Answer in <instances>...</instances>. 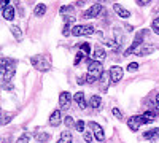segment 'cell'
Wrapping results in <instances>:
<instances>
[{
  "label": "cell",
  "instance_id": "obj_1",
  "mask_svg": "<svg viewBox=\"0 0 159 143\" xmlns=\"http://www.w3.org/2000/svg\"><path fill=\"white\" fill-rule=\"evenodd\" d=\"M148 34V30H140V32H137V35H135V38H134V42H132V45L124 51V56H129V54H132V53H135V51L142 46V43H143V35H147Z\"/></svg>",
  "mask_w": 159,
  "mask_h": 143
},
{
  "label": "cell",
  "instance_id": "obj_2",
  "mask_svg": "<svg viewBox=\"0 0 159 143\" xmlns=\"http://www.w3.org/2000/svg\"><path fill=\"white\" fill-rule=\"evenodd\" d=\"M32 65L38 70V72H48L51 69V64L48 59H45L43 56H34L32 57Z\"/></svg>",
  "mask_w": 159,
  "mask_h": 143
},
{
  "label": "cell",
  "instance_id": "obj_3",
  "mask_svg": "<svg viewBox=\"0 0 159 143\" xmlns=\"http://www.w3.org/2000/svg\"><path fill=\"white\" fill-rule=\"evenodd\" d=\"M96 29H94V25H91V24H81V25H73V29H72V35L75 37H81V35H91V34H94Z\"/></svg>",
  "mask_w": 159,
  "mask_h": 143
},
{
  "label": "cell",
  "instance_id": "obj_4",
  "mask_svg": "<svg viewBox=\"0 0 159 143\" xmlns=\"http://www.w3.org/2000/svg\"><path fill=\"white\" fill-rule=\"evenodd\" d=\"M143 124H148V121L143 118V114H135V116H130V118L127 119V126H129V129L130 131H139L140 129V126H143Z\"/></svg>",
  "mask_w": 159,
  "mask_h": 143
},
{
  "label": "cell",
  "instance_id": "obj_5",
  "mask_svg": "<svg viewBox=\"0 0 159 143\" xmlns=\"http://www.w3.org/2000/svg\"><path fill=\"white\" fill-rule=\"evenodd\" d=\"M100 13H103V8L99 5V3H96V5H92L91 8H88L86 11H83V18L84 19H92V18H97Z\"/></svg>",
  "mask_w": 159,
  "mask_h": 143
},
{
  "label": "cell",
  "instance_id": "obj_6",
  "mask_svg": "<svg viewBox=\"0 0 159 143\" xmlns=\"http://www.w3.org/2000/svg\"><path fill=\"white\" fill-rule=\"evenodd\" d=\"M108 73H110V80H111V83L113 84H116V83H119L123 80V75H124V70L119 67V65H113L110 70H108Z\"/></svg>",
  "mask_w": 159,
  "mask_h": 143
},
{
  "label": "cell",
  "instance_id": "obj_7",
  "mask_svg": "<svg viewBox=\"0 0 159 143\" xmlns=\"http://www.w3.org/2000/svg\"><path fill=\"white\" fill-rule=\"evenodd\" d=\"M70 102H72V96H70V92L64 91V92L59 94V107H61V108L67 110V108L70 107Z\"/></svg>",
  "mask_w": 159,
  "mask_h": 143
},
{
  "label": "cell",
  "instance_id": "obj_8",
  "mask_svg": "<svg viewBox=\"0 0 159 143\" xmlns=\"http://www.w3.org/2000/svg\"><path fill=\"white\" fill-rule=\"evenodd\" d=\"M89 126H91V129H92V134H94L96 140H99V141H103V140H105L103 129H102V127H100L97 123H89Z\"/></svg>",
  "mask_w": 159,
  "mask_h": 143
},
{
  "label": "cell",
  "instance_id": "obj_9",
  "mask_svg": "<svg viewBox=\"0 0 159 143\" xmlns=\"http://www.w3.org/2000/svg\"><path fill=\"white\" fill-rule=\"evenodd\" d=\"M61 123H62V113H61V110H54L49 116V124L52 127H57Z\"/></svg>",
  "mask_w": 159,
  "mask_h": 143
},
{
  "label": "cell",
  "instance_id": "obj_10",
  "mask_svg": "<svg viewBox=\"0 0 159 143\" xmlns=\"http://www.w3.org/2000/svg\"><path fill=\"white\" fill-rule=\"evenodd\" d=\"M73 100L76 102V105L81 108V110H86V107H88V103H86V99H84V94L80 91V92H76L75 96H73Z\"/></svg>",
  "mask_w": 159,
  "mask_h": 143
},
{
  "label": "cell",
  "instance_id": "obj_11",
  "mask_svg": "<svg viewBox=\"0 0 159 143\" xmlns=\"http://www.w3.org/2000/svg\"><path fill=\"white\" fill-rule=\"evenodd\" d=\"M113 10H115V13H116L119 18H129V16H130L129 10H126L123 5H119V3H115V5H113Z\"/></svg>",
  "mask_w": 159,
  "mask_h": 143
},
{
  "label": "cell",
  "instance_id": "obj_12",
  "mask_svg": "<svg viewBox=\"0 0 159 143\" xmlns=\"http://www.w3.org/2000/svg\"><path fill=\"white\" fill-rule=\"evenodd\" d=\"M105 56H107V53H105V49L102 46H96V49L92 51V59H96V60H103Z\"/></svg>",
  "mask_w": 159,
  "mask_h": 143
},
{
  "label": "cell",
  "instance_id": "obj_13",
  "mask_svg": "<svg viewBox=\"0 0 159 143\" xmlns=\"http://www.w3.org/2000/svg\"><path fill=\"white\" fill-rule=\"evenodd\" d=\"M2 16H3V19H7V21H13V19H15V8H13V7L3 8V10H2Z\"/></svg>",
  "mask_w": 159,
  "mask_h": 143
},
{
  "label": "cell",
  "instance_id": "obj_14",
  "mask_svg": "<svg viewBox=\"0 0 159 143\" xmlns=\"http://www.w3.org/2000/svg\"><path fill=\"white\" fill-rule=\"evenodd\" d=\"M89 107L94 108V110H99V108L102 107V99H100L99 96H92V97L89 99Z\"/></svg>",
  "mask_w": 159,
  "mask_h": 143
},
{
  "label": "cell",
  "instance_id": "obj_15",
  "mask_svg": "<svg viewBox=\"0 0 159 143\" xmlns=\"http://www.w3.org/2000/svg\"><path fill=\"white\" fill-rule=\"evenodd\" d=\"M72 141H73V137H72V134L69 131L62 132L61 137H59V140H57V143H72Z\"/></svg>",
  "mask_w": 159,
  "mask_h": 143
},
{
  "label": "cell",
  "instance_id": "obj_16",
  "mask_svg": "<svg viewBox=\"0 0 159 143\" xmlns=\"http://www.w3.org/2000/svg\"><path fill=\"white\" fill-rule=\"evenodd\" d=\"M153 51H154L153 46H140V48L135 51V54H137V56H147V54H151Z\"/></svg>",
  "mask_w": 159,
  "mask_h": 143
},
{
  "label": "cell",
  "instance_id": "obj_17",
  "mask_svg": "<svg viewBox=\"0 0 159 143\" xmlns=\"http://www.w3.org/2000/svg\"><path fill=\"white\" fill-rule=\"evenodd\" d=\"M75 11V7L73 5H65V7H61V10H59V13L65 18V16H70L72 13Z\"/></svg>",
  "mask_w": 159,
  "mask_h": 143
},
{
  "label": "cell",
  "instance_id": "obj_18",
  "mask_svg": "<svg viewBox=\"0 0 159 143\" xmlns=\"http://www.w3.org/2000/svg\"><path fill=\"white\" fill-rule=\"evenodd\" d=\"M10 30H11V34H13V35H15L16 42H21V40H22V30L18 27V25H11Z\"/></svg>",
  "mask_w": 159,
  "mask_h": 143
},
{
  "label": "cell",
  "instance_id": "obj_19",
  "mask_svg": "<svg viewBox=\"0 0 159 143\" xmlns=\"http://www.w3.org/2000/svg\"><path fill=\"white\" fill-rule=\"evenodd\" d=\"M34 13H35V16H38V18H42V16L45 15V13H46V5H43V3H38V5L35 7Z\"/></svg>",
  "mask_w": 159,
  "mask_h": 143
},
{
  "label": "cell",
  "instance_id": "obj_20",
  "mask_svg": "<svg viewBox=\"0 0 159 143\" xmlns=\"http://www.w3.org/2000/svg\"><path fill=\"white\" fill-rule=\"evenodd\" d=\"M143 137H145V138H159V127L151 129V131H148V132H145Z\"/></svg>",
  "mask_w": 159,
  "mask_h": 143
},
{
  "label": "cell",
  "instance_id": "obj_21",
  "mask_svg": "<svg viewBox=\"0 0 159 143\" xmlns=\"http://www.w3.org/2000/svg\"><path fill=\"white\" fill-rule=\"evenodd\" d=\"M100 81H102V89H103V91H107L108 81L111 83V80H110V73H105V72H103V75H102V78H100Z\"/></svg>",
  "mask_w": 159,
  "mask_h": 143
},
{
  "label": "cell",
  "instance_id": "obj_22",
  "mask_svg": "<svg viewBox=\"0 0 159 143\" xmlns=\"http://www.w3.org/2000/svg\"><path fill=\"white\" fill-rule=\"evenodd\" d=\"M143 118L147 119L148 123H153V121L156 119V113L151 111V110H148V111H145V113H143Z\"/></svg>",
  "mask_w": 159,
  "mask_h": 143
},
{
  "label": "cell",
  "instance_id": "obj_23",
  "mask_svg": "<svg viewBox=\"0 0 159 143\" xmlns=\"http://www.w3.org/2000/svg\"><path fill=\"white\" fill-rule=\"evenodd\" d=\"M64 123H65V126H67L69 129H75V127H76V123L73 121L72 116H65V118H64Z\"/></svg>",
  "mask_w": 159,
  "mask_h": 143
},
{
  "label": "cell",
  "instance_id": "obj_24",
  "mask_svg": "<svg viewBox=\"0 0 159 143\" xmlns=\"http://www.w3.org/2000/svg\"><path fill=\"white\" fill-rule=\"evenodd\" d=\"M48 140H49V134H46V132H42L37 135V143H46Z\"/></svg>",
  "mask_w": 159,
  "mask_h": 143
},
{
  "label": "cell",
  "instance_id": "obj_25",
  "mask_svg": "<svg viewBox=\"0 0 159 143\" xmlns=\"http://www.w3.org/2000/svg\"><path fill=\"white\" fill-rule=\"evenodd\" d=\"M80 49H81V53H84L86 56H89V53H91V45H89V43H81V45H80Z\"/></svg>",
  "mask_w": 159,
  "mask_h": 143
},
{
  "label": "cell",
  "instance_id": "obj_26",
  "mask_svg": "<svg viewBox=\"0 0 159 143\" xmlns=\"http://www.w3.org/2000/svg\"><path fill=\"white\" fill-rule=\"evenodd\" d=\"M111 113H113V116H115L116 119H119V121L123 119V113H121V110H119V108H116V107H115V108L111 110Z\"/></svg>",
  "mask_w": 159,
  "mask_h": 143
},
{
  "label": "cell",
  "instance_id": "obj_27",
  "mask_svg": "<svg viewBox=\"0 0 159 143\" xmlns=\"http://www.w3.org/2000/svg\"><path fill=\"white\" fill-rule=\"evenodd\" d=\"M29 140H30V135H29V134H22V135L18 138L16 143H29Z\"/></svg>",
  "mask_w": 159,
  "mask_h": 143
},
{
  "label": "cell",
  "instance_id": "obj_28",
  "mask_svg": "<svg viewBox=\"0 0 159 143\" xmlns=\"http://www.w3.org/2000/svg\"><path fill=\"white\" fill-rule=\"evenodd\" d=\"M139 70V64L137 62H130L127 65V72H137Z\"/></svg>",
  "mask_w": 159,
  "mask_h": 143
},
{
  "label": "cell",
  "instance_id": "obj_29",
  "mask_svg": "<svg viewBox=\"0 0 159 143\" xmlns=\"http://www.w3.org/2000/svg\"><path fill=\"white\" fill-rule=\"evenodd\" d=\"M76 131L78 132H84V121H81V119H80V121H76Z\"/></svg>",
  "mask_w": 159,
  "mask_h": 143
},
{
  "label": "cell",
  "instance_id": "obj_30",
  "mask_svg": "<svg viewBox=\"0 0 159 143\" xmlns=\"http://www.w3.org/2000/svg\"><path fill=\"white\" fill-rule=\"evenodd\" d=\"M92 135H94V134H91V132H83L84 141H86V143H91V141H92V138H94V137H92Z\"/></svg>",
  "mask_w": 159,
  "mask_h": 143
},
{
  "label": "cell",
  "instance_id": "obj_31",
  "mask_svg": "<svg viewBox=\"0 0 159 143\" xmlns=\"http://www.w3.org/2000/svg\"><path fill=\"white\" fill-rule=\"evenodd\" d=\"M64 22H65V24H69V25H72V24L75 22V16H73V15L65 16V18H64Z\"/></svg>",
  "mask_w": 159,
  "mask_h": 143
},
{
  "label": "cell",
  "instance_id": "obj_32",
  "mask_svg": "<svg viewBox=\"0 0 159 143\" xmlns=\"http://www.w3.org/2000/svg\"><path fill=\"white\" fill-rule=\"evenodd\" d=\"M81 59H83V53H81V51H78L76 56H75V65H80V62H81Z\"/></svg>",
  "mask_w": 159,
  "mask_h": 143
},
{
  "label": "cell",
  "instance_id": "obj_33",
  "mask_svg": "<svg viewBox=\"0 0 159 143\" xmlns=\"http://www.w3.org/2000/svg\"><path fill=\"white\" fill-rule=\"evenodd\" d=\"M62 32H64V37H67L70 34V25L69 24H64V30Z\"/></svg>",
  "mask_w": 159,
  "mask_h": 143
},
{
  "label": "cell",
  "instance_id": "obj_34",
  "mask_svg": "<svg viewBox=\"0 0 159 143\" xmlns=\"http://www.w3.org/2000/svg\"><path fill=\"white\" fill-rule=\"evenodd\" d=\"M137 2V5H140V7H145V5H148L151 0H135Z\"/></svg>",
  "mask_w": 159,
  "mask_h": 143
},
{
  "label": "cell",
  "instance_id": "obj_35",
  "mask_svg": "<svg viewBox=\"0 0 159 143\" xmlns=\"http://www.w3.org/2000/svg\"><path fill=\"white\" fill-rule=\"evenodd\" d=\"M11 118H13V116H11V114H8V113H5V116H3V123H2V124H8Z\"/></svg>",
  "mask_w": 159,
  "mask_h": 143
},
{
  "label": "cell",
  "instance_id": "obj_36",
  "mask_svg": "<svg viewBox=\"0 0 159 143\" xmlns=\"http://www.w3.org/2000/svg\"><path fill=\"white\" fill-rule=\"evenodd\" d=\"M78 84H84L86 83V75H81V76H78Z\"/></svg>",
  "mask_w": 159,
  "mask_h": 143
},
{
  "label": "cell",
  "instance_id": "obj_37",
  "mask_svg": "<svg viewBox=\"0 0 159 143\" xmlns=\"http://www.w3.org/2000/svg\"><path fill=\"white\" fill-rule=\"evenodd\" d=\"M157 29H159V18H156L153 21V30H157Z\"/></svg>",
  "mask_w": 159,
  "mask_h": 143
},
{
  "label": "cell",
  "instance_id": "obj_38",
  "mask_svg": "<svg viewBox=\"0 0 159 143\" xmlns=\"http://www.w3.org/2000/svg\"><path fill=\"white\" fill-rule=\"evenodd\" d=\"M10 7V0H2V10Z\"/></svg>",
  "mask_w": 159,
  "mask_h": 143
},
{
  "label": "cell",
  "instance_id": "obj_39",
  "mask_svg": "<svg viewBox=\"0 0 159 143\" xmlns=\"http://www.w3.org/2000/svg\"><path fill=\"white\" fill-rule=\"evenodd\" d=\"M154 107L159 110V94H157V96H156V99H154Z\"/></svg>",
  "mask_w": 159,
  "mask_h": 143
},
{
  "label": "cell",
  "instance_id": "obj_40",
  "mask_svg": "<svg viewBox=\"0 0 159 143\" xmlns=\"http://www.w3.org/2000/svg\"><path fill=\"white\" fill-rule=\"evenodd\" d=\"M3 87H5L7 91H11V89H13V86H11L10 83H3Z\"/></svg>",
  "mask_w": 159,
  "mask_h": 143
},
{
  "label": "cell",
  "instance_id": "obj_41",
  "mask_svg": "<svg viewBox=\"0 0 159 143\" xmlns=\"http://www.w3.org/2000/svg\"><path fill=\"white\" fill-rule=\"evenodd\" d=\"M127 32H132V30H134V27H132V25H126V27H124Z\"/></svg>",
  "mask_w": 159,
  "mask_h": 143
},
{
  "label": "cell",
  "instance_id": "obj_42",
  "mask_svg": "<svg viewBox=\"0 0 159 143\" xmlns=\"http://www.w3.org/2000/svg\"><path fill=\"white\" fill-rule=\"evenodd\" d=\"M97 2H107V0H97Z\"/></svg>",
  "mask_w": 159,
  "mask_h": 143
}]
</instances>
